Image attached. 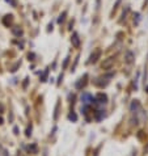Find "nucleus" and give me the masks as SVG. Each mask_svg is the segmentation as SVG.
I'll return each instance as SVG.
<instances>
[{"label":"nucleus","mask_w":148,"mask_h":156,"mask_svg":"<svg viewBox=\"0 0 148 156\" xmlns=\"http://www.w3.org/2000/svg\"><path fill=\"white\" fill-rule=\"evenodd\" d=\"M100 55H101V50L98 49V50H96L93 54L91 55V58H89V63H94L97 59H98V58H100Z\"/></svg>","instance_id":"f257e3e1"},{"label":"nucleus","mask_w":148,"mask_h":156,"mask_svg":"<svg viewBox=\"0 0 148 156\" xmlns=\"http://www.w3.org/2000/svg\"><path fill=\"white\" fill-rule=\"evenodd\" d=\"M71 42L75 47H79L80 46V38H79V36H77V33H74V36H72V38H71Z\"/></svg>","instance_id":"f03ea898"},{"label":"nucleus","mask_w":148,"mask_h":156,"mask_svg":"<svg viewBox=\"0 0 148 156\" xmlns=\"http://www.w3.org/2000/svg\"><path fill=\"white\" fill-rule=\"evenodd\" d=\"M113 63H114V58H109L108 60H105V62L102 63V68H110Z\"/></svg>","instance_id":"7ed1b4c3"},{"label":"nucleus","mask_w":148,"mask_h":156,"mask_svg":"<svg viewBox=\"0 0 148 156\" xmlns=\"http://www.w3.org/2000/svg\"><path fill=\"white\" fill-rule=\"evenodd\" d=\"M126 62H127V63H132V62H134V54H132L131 51H127V53H126Z\"/></svg>","instance_id":"20e7f679"},{"label":"nucleus","mask_w":148,"mask_h":156,"mask_svg":"<svg viewBox=\"0 0 148 156\" xmlns=\"http://www.w3.org/2000/svg\"><path fill=\"white\" fill-rule=\"evenodd\" d=\"M65 14H67V12H63L62 14H60L59 16V18H58V23H63V21H64V18H65Z\"/></svg>","instance_id":"39448f33"},{"label":"nucleus","mask_w":148,"mask_h":156,"mask_svg":"<svg viewBox=\"0 0 148 156\" xmlns=\"http://www.w3.org/2000/svg\"><path fill=\"white\" fill-rule=\"evenodd\" d=\"M68 118H70V119H72V121H76L77 117H76V114L72 113V114H70V116H68Z\"/></svg>","instance_id":"423d86ee"},{"label":"nucleus","mask_w":148,"mask_h":156,"mask_svg":"<svg viewBox=\"0 0 148 156\" xmlns=\"http://www.w3.org/2000/svg\"><path fill=\"white\" fill-rule=\"evenodd\" d=\"M13 33H14V34H17V36H21V34H23V30H21V29H20V30H18V29H14Z\"/></svg>","instance_id":"0eeeda50"},{"label":"nucleus","mask_w":148,"mask_h":156,"mask_svg":"<svg viewBox=\"0 0 148 156\" xmlns=\"http://www.w3.org/2000/svg\"><path fill=\"white\" fill-rule=\"evenodd\" d=\"M31 134V127H28V130H26V136H30Z\"/></svg>","instance_id":"6e6552de"},{"label":"nucleus","mask_w":148,"mask_h":156,"mask_svg":"<svg viewBox=\"0 0 148 156\" xmlns=\"http://www.w3.org/2000/svg\"><path fill=\"white\" fill-rule=\"evenodd\" d=\"M68 59H70V58H65V60H64V63H63V67H67V64H68Z\"/></svg>","instance_id":"1a4fd4ad"},{"label":"nucleus","mask_w":148,"mask_h":156,"mask_svg":"<svg viewBox=\"0 0 148 156\" xmlns=\"http://www.w3.org/2000/svg\"><path fill=\"white\" fill-rule=\"evenodd\" d=\"M119 3H121V0H117V3H115V5H114V11H115V9H117V7L119 5Z\"/></svg>","instance_id":"9d476101"},{"label":"nucleus","mask_w":148,"mask_h":156,"mask_svg":"<svg viewBox=\"0 0 148 156\" xmlns=\"http://www.w3.org/2000/svg\"><path fill=\"white\" fill-rule=\"evenodd\" d=\"M46 77H47V71L45 72V75L42 76V81H46Z\"/></svg>","instance_id":"9b49d317"},{"label":"nucleus","mask_w":148,"mask_h":156,"mask_svg":"<svg viewBox=\"0 0 148 156\" xmlns=\"http://www.w3.org/2000/svg\"><path fill=\"white\" fill-rule=\"evenodd\" d=\"M144 151H145V152H148V148H145V150H144Z\"/></svg>","instance_id":"f8f14e48"},{"label":"nucleus","mask_w":148,"mask_h":156,"mask_svg":"<svg viewBox=\"0 0 148 156\" xmlns=\"http://www.w3.org/2000/svg\"><path fill=\"white\" fill-rule=\"evenodd\" d=\"M77 1H79V3H80V1H81V0H77Z\"/></svg>","instance_id":"ddd939ff"},{"label":"nucleus","mask_w":148,"mask_h":156,"mask_svg":"<svg viewBox=\"0 0 148 156\" xmlns=\"http://www.w3.org/2000/svg\"><path fill=\"white\" fill-rule=\"evenodd\" d=\"M147 92H148V89H147Z\"/></svg>","instance_id":"4468645a"}]
</instances>
